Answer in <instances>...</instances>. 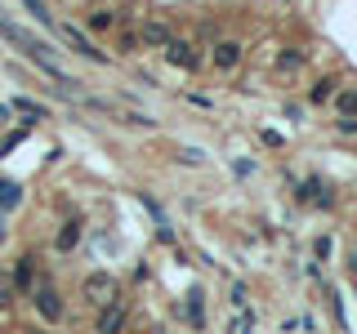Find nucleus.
<instances>
[{
    "mask_svg": "<svg viewBox=\"0 0 357 334\" xmlns=\"http://www.w3.org/2000/svg\"><path fill=\"white\" fill-rule=\"evenodd\" d=\"M18 200H22V187L9 183V178H0V209H14Z\"/></svg>",
    "mask_w": 357,
    "mask_h": 334,
    "instance_id": "f8f14e48",
    "label": "nucleus"
},
{
    "mask_svg": "<svg viewBox=\"0 0 357 334\" xmlns=\"http://www.w3.org/2000/svg\"><path fill=\"white\" fill-rule=\"evenodd\" d=\"M126 326H130V308L116 299L112 308H103V312H98V321H94V334H126Z\"/></svg>",
    "mask_w": 357,
    "mask_h": 334,
    "instance_id": "39448f33",
    "label": "nucleus"
},
{
    "mask_svg": "<svg viewBox=\"0 0 357 334\" xmlns=\"http://www.w3.org/2000/svg\"><path fill=\"white\" fill-rule=\"evenodd\" d=\"M299 200H308L312 209H335V192L326 178H304L299 183Z\"/></svg>",
    "mask_w": 357,
    "mask_h": 334,
    "instance_id": "20e7f679",
    "label": "nucleus"
},
{
    "mask_svg": "<svg viewBox=\"0 0 357 334\" xmlns=\"http://www.w3.org/2000/svg\"><path fill=\"white\" fill-rule=\"evenodd\" d=\"M14 111H22V116H31V120H40V116H45V107H40V103H31V98H14Z\"/></svg>",
    "mask_w": 357,
    "mask_h": 334,
    "instance_id": "a211bd4d",
    "label": "nucleus"
},
{
    "mask_svg": "<svg viewBox=\"0 0 357 334\" xmlns=\"http://www.w3.org/2000/svg\"><path fill=\"white\" fill-rule=\"evenodd\" d=\"M335 94H340V81H317V85H312V94H308V103H331Z\"/></svg>",
    "mask_w": 357,
    "mask_h": 334,
    "instance_id": "ddd939ff",
    "label": "nucleus"
},
{
    "mask_svg": "<svg viewBox=\"0 0 357 334\" xmlns=\"http://www.w3.org/2000/svg\"><path fill=\"white\" fill-rule=\"evenodd\" d=\"M81 299H85L89 308L103 312V308H112V303L121 299V281H116L112 272H89V276H85V285H81Z\"/></svg>",
    "mask_w": 357,
    "mask_h": 334,
    "instance_id": "f257e3e1",
    "label": "nucleus"
},
{
    "mask_svg": "<svg viewBox=\"0 0 357 334\" xmlns=\"http://www.w3.org/2000/svg\"><path fill=\"white\" fill-rule=\"evenodd\" d=\"M156 241H165V245H174V228H170V223H161V228H156Z\"/></svg>",
    "mask_w": 357,
    "mask_h": 334,
    "instance_id": "b1692460",
    "label": "nucleus"
},
{
    "mask_svg": "<svg viewBox=\"0 0 357 334\" xmlns=\"http://www.w3.org/2000/svg\"><path fill=\"white\" fill-rule=\"evenodd\" d=\"M335 107H340V116H357V89H340Z\"/></svg>",
    "mask_w": 357,
    "mask_h": 334,
    "instance_id": "2eb2a0df",
    "label": "nucleus"
},
{
    "mask_svg": "<svg viewBox=\"0 0 357 334\" xmlns=\"http://www.w3.org/2000/svg\"><path fill=\"white\" fill-rule=\"evenodd\" d=\"M22 5H27V14L36 18V22H45V27H50V9H45V0H22Z\"/></svg>",
    "mask_w": 357,
    "mask_h": 334,
    "instance_id": "6ab92c4d",
    "label": "nucleus"
},
{
    "mask_svg": "<svg viewBox=\"0 0 357 334\" xmlns=\"http://www.w3.org/2000/svg\"><path fill=\"white\" fill-rule=\"evenodd\" d=\"M161 54H165V63H170V67H178V72H201V49H197L192 40H170Z\"/></svg>",
    "mask_w": 357,
    "mask_h": 334,
    "instance_id": "7ed1b4c3",
    "label": "nucleus"
},
{
    "mask_svg": "<svg viewBox=\"0 0 357 334\" xmlns=\"http://www.w3.org/2000/svg\"><path fill=\"white\" fill-rule=\"evenodd\" d=\"M59 31H63V36H67V45H72V49L81 54V58H89V63H112L107 54L98 49L94 40H85V36H81V31H76V27H59Z\"/></svg>",
    "mask_w": 357,
    "mask_h": 334,
    "instance_id": "0eeeda50",
    "label": "nucleus"
},
{
    "mask_svg": "<svg viewBox=\"0 0 357 334\" xmlns=\"http://www.w3.org/2000/svg\"><path fill=\"white\" fill-rule=\"evenodd\" d=\"M76 241H81V223H63V232H59V250H76Z\"/></svg>",
    "mask_w": 357,
    "mask_h": 334,
    "instance_id": "4468645a",
    "label": "nucleus"
},
{
    "mask_svg": "<svg viewBox=\"0 0 357 334\" xmlns=\"http://www.w3.org/2000/svg\"><path fill=\"white\" fill-rule=\"evenodd\" d=\"M250 326H255V317H250V308H245L241 317H237V321L228 326V334H250Z\"/></svg>",
    "mask_w": 357,
    "mask_h": 334,
    "instance_id": "412c9836",
    "label": "nucleus"
},
{
    "mask_svg": "<svg viewBox=\"0 0 357 334\" xmlns=\"http://www.w3.org/2000/svg\"><path fill=\"white\" fill-rule=\"evenodd\" d=\"M31 303H36L40 321H50V326H59V321H63V299H59V289H54L50 281H40L36 289H31Z\"/></svg>",
    "mask_w": 357,
    "mask_h": 334,
    "instance_id": "f03ea898",
    "label": "nucleus"
},
{
    "mask_svg": "<svg viewBox=\"0 0 357 334\" xmlns=\"http://www.w3.org/2000/svg\"><path fill=\"white\" fill-rule=\"evenodd\" d=\"M139 40L143 45H152V49H165V45L174 40V31H170V22H161V18H148L139 27Z\"/></svg>",
    "mask_w": 357,
    "mask_h": 334,
    "instance_id": "423d86ee",
    "label": "nucleus"
},
{
    "mask_svg": "<svg viewBox=\"0 0 357 334\" xmlns=\"http://www.w3.org/2000/svg\"><path fill=\"white\" fill-rule=\"evenodd\" d=\"M241 45L237 40H215V54H210V58H215V67H219V72H232V67H237L241 63Z\"/></svg>",
    "mask_w": 357,
    "mask_h": 334,
    "instance_id": "6e6552de",
    "label": "nucleus"
},
{
    "mask_svg": "<svg viewBox=\"0 0 357 334\" xmlns=\"http://www.w3.org/2000/svg\"><path fill=\"white\" fill-rule=\"evenodd\" d=\"M349 272H353V276H357V254H353V259H349Z\"/></svg>",
    "mask_w": 357,
    "mask_h": 334,
    "instance_id": "393cba45",
    "label": "nucleus"
},
{
    "mask_svg": "<svg viewBox=\"0 0 357 334\" xmlns=\"http://www.w3.org/2000/svg\"><path fill=\"white\" fill-rule=\"evenodd\" d=\"M14 289H36V254H22L14 263Z\"/></svg>",
    "mask_w": 357,
    "mask_h": 334,
    "instance_id": "1a4fd4ad",
    "label": "nucleus"
},
{
    "mask_svg": "<svg viewBox=\"0 0 357 334\" xmlns=\"http://www.w3.org/2000/svg\"><path fill=\"white\" fill-rule=\"evenodd\" d=\"M228 303L237 308V312H245V308H250V289H245L241 281H232V289H228Z\"/></svg>",
    "mask_w": 357,
    "mask_h": 334,
    "instance_id": "f3484780",
    "label": "nucleus"
},
{
    "mask_svg": "<svg viewBox=\"0 0 357 334\" xmlns=\"http://www.w3.org/2000/svg\"><path fill=\"white\" fill-rule=\"evenodd\" d=\"M139 45H143V40H139V31H121L116 49H121V54H134V49H139Z\"/></svg>",
    "mask_w": 357,
    "mask_h": 334,
    "instance_id": "aec40b11",
    "label": "nucleus"
},
{
    "mask_svg": "<svg viewBox=\"0 0 357 334\" xmlns=\"http://www.w3.org/2000/svg\"><path fill=\"white\" fill-rule=\"evenodd\" d=\"M9 303H14V281L0 276V308H9Z\"/></svg>",
    "mask_w": 357,
    "mask_h": 334,
    "instance_id": "4be33fe9",
    "label": "nucleus"
},
{
    "mask_svg": "<svg viewBox=\"0 0 357 334\" xmlns=\"http://www.w3.org/2000/svg\"><path fill=\"white\" fill-rule=\"evenodd\" d=\"M201 299H206L201 289H192V294H188V326H192V330L206 326V303H201Z\"/></svg>",
    "mask_w": 357,
    "mask_h": 334,
    "instance_id": "9b49d317",
    "label": "nucleus"
},
{
    "mask_svg": "<svg viewBox=\"0 0 357 334\" xmlns=\"http://www.w3.org/2000/svg\"><path fill=\"white\" fill-rule=\"evenodd\" d=\"M308 67V54H299V49H286V54H277V72H304Z\"/></svg>",
    "mask_w": 357,
    "mask_h": 334,
    "instance_id": "9d476101",
    "label": "nucleus"
},
{
    "mask_svg": "<svg viewBox=\"0 0 357 334\" xmlns=\"http://www.w3.org/2000/svg\"><path fill=\"white\" fill-rule=\"evenodd\" d=\"M112 22H116V14H112V9H94V14L85 18V27H89V31H107Z\"/></svg>",
    "mask_w": 357,
    "mask_h": 334,
    "instance_id": "dca6fc26",
    "label": "nucleus"
},
{
    "mask_svg": "<svg viewBox=\"0 0 357 334\" xmlns=\"http://www.w3.org/2000/svg\"><path fill=\"white\" fill-rule=\"evenodd\" d=\"M335 129H340V134H349V138H353V134H357V116H340V120H335Z\"/></svg>",
    "mask_w": 357,
    "mask_h": 334,
    "instance_id": "5701e85b",
    "label": "nucleus"
}]
</instances>
